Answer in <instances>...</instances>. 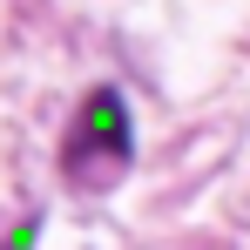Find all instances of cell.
Returning a JSON list of instances; mask_svg holds the SVG:
<instances>
[{"label": "cell", "instance_id": "cell-1", "mask_svg": "<svg viewBox=\"0 0 250 250\" xmlns=\"http://www.w3.org/2000/svg\"><path fill=\"white\" fill-rule=\"evenodd\" d=\"M135 156V128H128V102L115 88H95L82 108H75V128H68V156L61 169L75 176V183H115Z\"/></svg>", "mask_w": 250, "mask_h": 250}]
</instances>
